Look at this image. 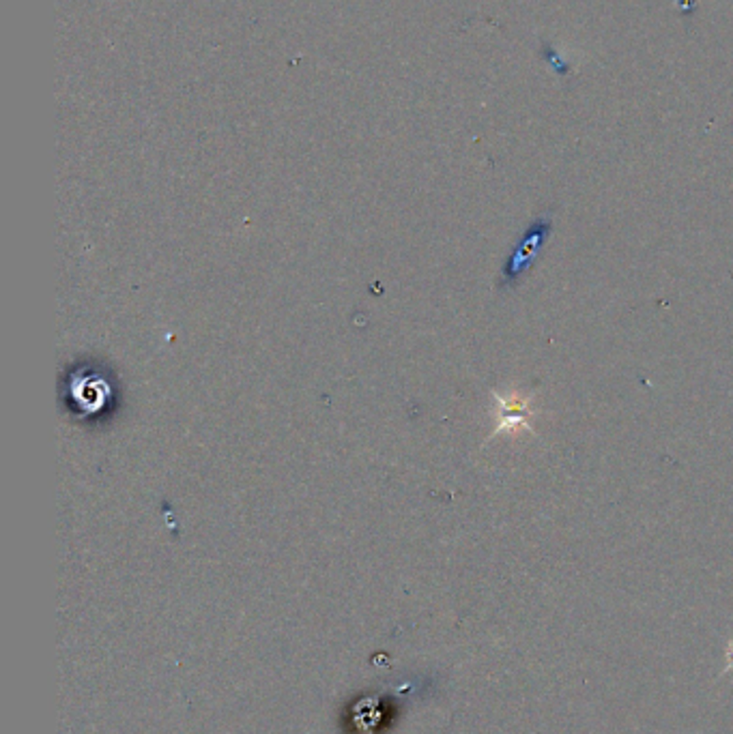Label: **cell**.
<instances>
[{
    "instance_id": "obj_1",
    "label": "cell",
    "mask_w": 733,
    "mask_h": 734,
    "mask_svg": "<svg viewBox=\"0 0 733 734\" xmlns=\"http://www.w3.org/2000/svg\"><path fill=\"white\" fill-rule=\"evenodd\" d=\"M552 232L551 215H542L532 226L522 232L519 243L514 245V251L503 264L501 284L503 286H516L522 280V275L530 273V269L536 264L538 254L544 250L546 240H549Z\"/></svg>"
},
{
    "instance_id": "obj_2",
    "label": "cell",
    "mask_w": 733,
    "mask_h": 734,
    "mask_svg": "<svg viewBox=\"0 0 733 734\" xmlns=\"http://www.w3.org/2000/svg\"><path fill=\"white\" fill-rule=\"evenodd\" d=\"M495 397L497 406H500V411H497V421H500V425H497L495 434H500V432H514L519 430V427H527V430H530L532 408L525 397L516 393H510L506 397L495 393Z\"/></svg>"
}]
</instances>
